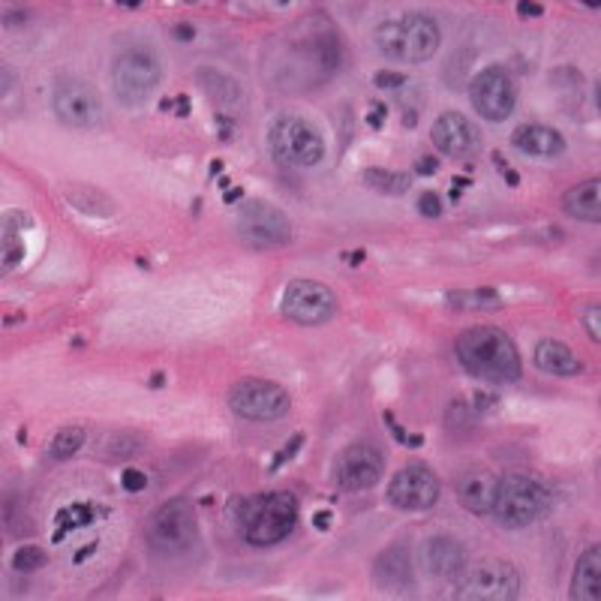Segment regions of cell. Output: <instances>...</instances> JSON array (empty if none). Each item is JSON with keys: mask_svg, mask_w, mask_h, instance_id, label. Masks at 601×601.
<instances>
[{"mask_svg": "<svg viewBox=\"0 0 601 601\" xmlns=\"http://www.w3.org/2000/svg\"><path fill=\"white\" fill-rule=\"evenodd\" d=\"M455 355L469 376L485 379V383L511 385L523 374L515 340L493 325H481V328H469L460 334L455 343Z\"/></svg>", "mask_w": 601, "mask_h": 601, "instance_id": "obj_1", "label": "cell"}, {"mask_svg": "<svg viewBox=\"0 0 601 601\" xmlns=\"http://www.w3.org/2000/svg\"><path fill=\"white\" fill-rule=\"evenodd\" d=\"M238 520L249 544L256 548L281 544L289 539L292 529L298 527V499L289 490L259 493L244 502Z\"/></svg>", "mask_w": 601, "mask_h": 601, "instance_id": "obj_2", "label": "cell"}, {"mask_svg": "<svg viewBox=\"0 0 601 601\" xmlns=\"http://www.w3.org/2000/svg\"><path fill=\"white\" fill-rule=\"evenodd\" d=\"M376 49L388 61L425 63L439 52V24L421 12L388 19L376 28Z\"/></svg>", "mask_w": 601, "mask_h": 601, "instance_id": "obj_3", "label": "cell"}, {"mask_svg": "<svg viewBox=\"0 0 601 601\" xmlns=\"http://www.w3.org/2000/svg\"><path fill=\"white\" fill-rule=\"evenodd\" d=\"M455 599L460 601H515L520 599V574L508 560L485 557L467 562L457 574Z\"/></svg>", "mask_w": 601, "mask_h": 601, "instance_id": "obj_4", "label": "cell"}, {"mask_svg": "<svg viewBox=\"0 0 601 601\" xmlns=\"http://www.w3.org/2000/svg\"><path fill=\"white\" fill-rule=\"evenodd\" d=\"M548 511V490L539 481L527 476H506L499 478L497 502H493V518L499 527L523 529L536 523Z\"/></svg>", "mask_w": 601, "mask_h": 601, "instance_id": "obj_5", "label": "cell"}, {"mask_svg": "<svg viewBox=\"0 0 601 601\" xmlns=\"http://www.w3.org/2000/svg\"><path fill=\"white\" fill-rule=\"evenodd\" d=\"M160 79H163V67L151 49H130L118 54V61L112 63V91L130 109L145 105L154 96Z\"/></svg>", "mask_w": 601, "mask_h": 601, "instance_id": "obj_6", "label": "cell"}, {"mask_svg": "<svg viewBox=\"0 0 601 601\" xmlns=\"http://www.w3.org/2000/svg\"><path fill=\"white\" fill-rule=\"evenodd\" d=\"M198 536L196 511L190 506V499L175 497L156 508L154 518L147 523V541L156 553L163 557H177L187 548H193V541Z\"/></svg>", "mask_w": 601, "mask_h": 601, "instance_id": "obj_7", "label": "cell"}, {"mask_svg": "<svg viewBox=\"0 0 601 601\" xmlns=\"http://www.w3.org/2000/svg\"><path fill=\"white\" fill-rule=\"evenodd\" d=\"M268 145L274 160H281L286 166H319L322 156H325V142H322L319 130L295 118V114L274 121Z\"/></svg>", "mask_w": 601, "mask_h": 601, "instance_id": "obj_8", "label": "cell"}, {"mask_svg": "<svg viewBox=\"0 0 601 601\" xmlns=\"http://www.w3.org/2000/svg\"><path fill=\"white\" fill-rule=\"evenodd\" d=\"M289 406V391L268 379H241L228 388V409L247 421H277Z\"/></svg>", "mask_w": 601, "mask_h": 601, "instance_id": "obj_9", "label": "cell"}, {"mask_svg": "<svg viewBox=\"0 0 601 601\" xmlns=\"http://www.w3.org/2000/svg\"><path fill=\"white\" fill-rule=\"evenodd\" d=\"M235 226H238V235L247 241L249 247H283L289 244L292 238V223L289 217L283 214L281 207L268 205L262 198H249L238 207L235 214Z\"/></svg>", "mask_w": 601, "mask_h": 601, "instance_id": "obj_10", "label": "cell"}, {"mask_svg": "<svg viewBox=\"0 0 601 601\" xmlns=\"http://www.w3.org/2000/svg\"><path fill=\"white\" fill-rule=\"evenodd\" d=\"M283 316L304 328L328 325L337 313V295L325 283L316 281H292L283 292L281 300Z\"/></svg>", "mask_w": 601, "mask_h": 601, "instance_id": "obj_11", "label": "cell"}, {"mask_svg": "<svg viewBox=\"0 0 601 601\" xmlns=\"http://www.w3.org/2000/svg\"><path fill=\"white\" fill-rule=\"evenodd\" d=\"M469 100L485 121L502 124L518 109V84L502 67H485L469 82Z\"/></svg>", "mask_w": 601, "mask_h": 601, "instance_id": "obj_12", "label": "cell"}, {"mask_svg": "<svg viewBox=\"0 0 601 601\" xmlns=\"http://www.w3.org/2000/svg\"><path fill=\"white\" fill-rule=\"evenodd\" d=\"M54 114L70 130H91L103 121V100L82 79H61L54 88Z\"/></svg>", "mask_w": 601, "mask_h": 601, "instance_id": "obj_13", "label": "cell"}, {"mask_svg": "<svg viewBox=\"0 0 601 601\" xmlns=\"http://www.w3.org/2000/svg\"><path fill=\"white\" fill-rule=\"evenodd\" d=\"M385 472V455L370 442H355V446L343 448L337 464H334V476L337 485L349 493H361L370 490L383 478Z\"/></svg>", "mask_w": 601, "mask_h": 601, "instance_id": "obj_14", "label": "cell"}, {"mask_svg": "<svg viewBox=\"0 0 601 601\" xmlns=\"http://www.w3.org/2000/svg\"><path fill=\"white\" fill-rule=\"evenodd\" d=\"M439 493H442L439 478L434 476V469L421 467V464L400 469L388 488V499L404 511H427L439 502Z\"/></svg>", "mask_w": 601, "mask_h": 601, "instance_id": "obj_15", "label": "cell"}, {"mask_svg": "<svg viewBox=\"0 0 601 601\" xmlns=\"http://www.w3.org/2000/svg\"><path fill=\"white\" fill-rule=\"evenodd\" d=\"M430 142L439 154L455 156V160H469L481 151V133L478 126L464 118L460 112L439 114L430 126Z\"/></svg>", "mask_w": 601, "mask_h": 601, "instance_id": "obj_16", "label": "cell"}, {"mask_svg": "<svg viewBox=\"0 0 601 601\" xmlns=\"http://www.w3.org/2000/svg\"><path fill=\"white\" fill-rule=\"evenodd\" d=\"M421 569L434 578H457L460 569L467 566V550L464 544L455 539H446V536H436V539H427L421 544Z\"/></svg>", "mask_w": 601, "mask_h": 601, "instance_id": "obj_17", "label": "cell"}, {"mask_svg": "<svg viewBox=\"0 0 601 601\" xmlns=\"http://www.w3.org/2000/svg\"><path fill=\"white\" fill-rule=\"evenodd\" d=\"M499 478L490 469H469L457 481V499L472 515H490L497 502Z\"/></svg>", "mask_w": 601, "mask_h": 601, "instance_id": "obj_18", "label": "cell"}, {"mask_svg": "<svg viewBox=\"0 0 601 601\" xmlns=\"http://www.w3.org/2000/svg\"><path fill=\"white\" fill-rule=\"evenodd\" d=\"M374 581L385 592H406L412 590L415 571L409 550L406 548H388L374 560Z\"/></svg>", "mask_w": 601, "mask_h": 601, "instance_id": "obj_19", "label": "cell"}, {"mask_svg": "<svg viewBox=\"0 0 601 601\" xmlns=\"http://www.w3.org/2000/svg\"><path fill=\"white\" fill-rule=\"evenodd\" d=\"M511 145L529 156H560L566 154V139L553 126L523 124L511 133Z\"/></svg>", "mask_w": 601, "mask_h": 601, "instance_id": "obj_20", "label": "cell"}, {"mask_svg": "<svg viewBox=\"0 0 601 601\" xmlns=\"http://www.w3.org/2000/svg\"><path fill=\"white\" fill-rule=\"evenodd\" d=\"M571 599L574 601H599L601 599V548L592 544L583 550L581 560L574 566L571 578Z\"/></svg>", "mask_w": 601, "mask_h": 601, "instance_id": "obj_21", "label": "cell"}, {"mask_svg": "<svg viewBox=\"0 0 601 601\" xmlns=\"http://www.w3.org/2000/svg\"><path fill=\"white\" fill-rule=\"evenodd\" d=\"M536 367H539L541 374H550V376L583 374L581 358L571 353L569 343H562V340H541L539 346H536Z\"/></svg>", "mask_w": 601, "mask_h": 601, "instance_id": "obj_22", "label": "cell"}, {"mask_svg": "<svg viewBox=\"0 0 601 601\" xmlns=\"http://www.w3.org/2000/svg\"><path fill=\"white\" fill-rule=\"evenodd\" d=\"M562 211L569 217L581 220V223H599L601 220V184L592 177V181H583L578 187H571L566 196H562Z\"/></svg>", "mask_w": 601, "mask_h": 601, "instance_id": "obj_23", "label": "cell"}, {"mask_svg": "<svg viewBox=\"0 0 601 601\" xmlns=\"http://www.w3.org/2000/svg\"><path fill=\"white\" fill-rule=\"evenodd\" d=\"M446 304L460 310H499L502 298L493 289H451L446 292Z\"/></svg>", "mask_w": 601, "mask_h": 601, "instance_id": "obj_24", "label": "cell"}, {"mask_svg": "<svg viewBox=\"0 0 601 601\" xmlns=\"http://www.w3.org/2000/svg\"><path fill=\"white\" fill-rule=\"evenodd\" d=\"M361 177L367 187L379 190L385 196H404L409 184H412L409 175H404V172H388V169H367Z\"/></svg>", "mask_w": 601, "mask_h": 601, "instance_id": "obj_25", "label": "cell"}, {"mask_svg": "<svg viewBox=\"0 0 601 601\" xmlns=\"http://www.w3.org/2000/svg\"><path fill=\"white\" fill-rule=\"evenodd\" d=\"M84 439H88V436H84L82 427H61V430L49 439V457H52V460H70V457L82 451Z\"/></svg>", "mask_w": 601, "mask_h": 601, "instance_id": "obj_26", "label": "cell"}, {"mask_svg": "<svg viewBox=\"0 0 601 601\" xmlns=\"http://www.w3.org/2000/svg\"><path fill=\"white\" fill-rule=\"evenodd\" d=\"M45 566V553L37 544H21L16 553H12V569L21 571V574H31V571H40Z\"/></svg>", "mask_w": 601, "mask_h": 601, "instance_id": "obj_27", "label": "cell"}, {"mask_svg": "<svg viewBox=\"0 0 601 601\" xmlns=\"http://www.w3.org/2000/svg\"><path fill=\"white\" fill-rule=\"evenodd\" d=\"M442 211H446V205H442V196H439V193H430V190H427V193L418 196V214H421V217L439 220L442 217Z\"/></svg>", "mask_w": 601, "mask_h": 601, "instance_id": "obj_28", "label": "cell"}, {"mask_svg": "<svg viewBox=\"0 0 601 601\" xmlns=\"http://www.w3.org/2000/svg\"><path fill=\"white\" fill-rule=\"evenodd\" d=\"M121 485H124L126 493H139V490L147 488V476H145V472H139V469H124V476H121Z\"/></svg>", "mask_w": 601, "mask_h": 601, "instance_id": "obj_29", "label": "cell"}, {"mask_svg": "<svg viewBox=\"0 0 601 601\" xmlns=\"http://www.w3.org/2000/svg\"><path fill=\"white\" fill-rule=\"evenodd\" d=\"M599 319H601V307H599V304H592L590 310H587V316H583V322H587V334L592 337V343H601Z\"/></svg>", "mask_w": 601, "mask_h": 601, "instance_id": "obj_30", "label": "cell"}, {"mask_svg": "<svg viewBox=\"0 0 601 601\" xmlns=\"http://www.w3.org/2000/svg\"><path fill=\"white\" fill-rule=\"evenodd\" d=\"M374 82L379 84V88H385V91H391V88H404L406 75L391 73V70H383V73H376Z\"/></svg>", "mask_w": 601, "mask_h": 601, "instance_id": "obj_31", "label": "cell"}, {"mask_svg": "<svg viewBox=\"0 0 601 601\" xmlns=\"http://www.w3.org/2000/svg\"><path fill=\"white\" fill-rule=\"evenodd\" d=\"M3 249H7V256H3L7 268H16V265L21 262V256H24V244H21V241H16V244H12V241L7 238L3 241Z\"/></svg>", "mask_w": 601, "mask_h": 601, "instance_id": "obj_32", "label": "cell"}, {"mask_svg": "<svg viewBox=\"0 0 601 601\" xmlns=\"http://www.w3.org/2000/svg\"><path fill=\"white\" fill-rule=\"evenodd\" d=\"M300 446H304V436H300V434H298V436H292V439H289V446H286V451H283V455H277V457H274V469L281 467L283 460H289V457L295 455V451H298Z\"/></svg>", "mask_w": 601, "mask_h": 601, "instance_id": "obj_33", "label": "cell"}, {"mask_svg": "<svg viewBox=\"0 0 601 601\" xmlns=\"http://www.w3.org/2000/svg\"><path fill=\"white\" fill-rule=\"evenodd\" d=\"M518 12H523V16H529V19H539V16H544V7H539V3H527V0H520Z\"/></svg>", "mask_w": 601, "mask_h": 601, "instance_id": "obj_34", "label": "cell"}, {"mask_svg": "<svg viewBox=\"0 0 601 601\" xmlns=\"http://www.w3.org/2000/svg\"><path fill=\"white\" fill-rule=\"evenodd\" d=\"M436 166H439V163H436V160H430V156H421V160H418V172H425V175H434L436 172Z\"/></svg>", "mask_w": 601, "mask_h": 601, "instance_id": "obj_35", "label": "cell"}, {"mask_svg": "<svg viewBox=\"0 0 601 601\" xmlns=\"http://www.w3.org/2000/svg\"><path fill=\"white\" fill-rule=\"evenodd\" d=\"M193 33H196V31H193L190 24H177V28H175V37H177V40H184V42L193 40Z\"/></svg>", "mask_w": 601, "mask_h": 601, "instance_id": "obj_36", "label": "cell"}, {"mask_svg": "<svg viewBox=\"0 0 601 601\" xmlns=\"http://www.w3.org/2000/svg\"><path fill=\"white\" fill-rule=\"evenodd\" d=\"M328 518H332V515H322V511H319V515H316V527L328 529V523H332V520H328Z\"/></svg>", "mask_w": 601, "mask_h": 601, "instance_id": "obj_37", "label": "cell"}]
</instances>
